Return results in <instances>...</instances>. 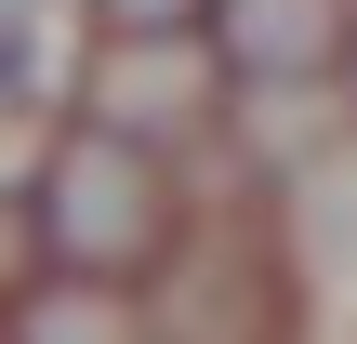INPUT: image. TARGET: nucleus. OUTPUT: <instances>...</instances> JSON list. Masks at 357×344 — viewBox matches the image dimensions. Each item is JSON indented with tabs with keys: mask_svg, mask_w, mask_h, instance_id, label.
I'll return each instance as SVG.
<instances>
[{
	"mask_svg": "<svg viewBox=\"0 0 357 344\" xmlns=\"http://www.w3.org/2000/svg\"><path fill=\"white\" fill-rule=\"evenodd\" d=\"M26 212H40V265L53 278H106V292H146L159 278V252L185 239V199H172V159H146V146H119V133H53V159H40V186H26Z\"/></svg>",
	"mask_w": 357,
	"mask_h": 344,
	"instance_id": "nucleus-1",
	"label": "nucleus"
},
{
	"mask_svg": "<svg viewBox=\"0 0 357 344\" xmlns=\"http://www.w3.org/2000/svg\"><path fill=\"white\" fill-rule=\"evenodd\" d=\"M146 344H291L278 225H185L146 278Z\"/></svg>",
	"mask_w": 357,
	"mask_h": 344,
	"instance_id": "nucleus-2",
	"label": "nucleus"
},
{
	"mask_svg": "<svg viewBox=\"0 0 357 344\" xmlns=\"http://www.w3.org/2000/svg\"><path fill=\"white\" fill-rule=\"evenodd\" d=\"M225 93L238 80H225L212 40H93V66H79V119L119 133V146H146V159L199 146L225 119Z\"/></svg>",
	"mask_w": 357,
	"mask_h": 344,
	"instance_id": "nucleus-3",
	"label": "nucleus"
},
{
	"mask_svg": "<svg viewBox=\"0 0 357 344\" xmlns=\"http://www.w3.org/2000/svg\"><path fill=\"white\" fill-rule=\"evenodd\" d=\"M344 27H357V0H225L212 13V53L252 93H291V80H331Z\"/></svg>",
	"mask_w": 357,
	"mask_h": 344,
	"instance_id": "nucleus-4",
	"label": "nucleus"
},
{
	"mask_svg": "<svg viewBox=\"0 0 357 344\" xmlns=\"http://www.w3.org/2000/svg\"><path fill=\"white\" fill-rule=\"evenodd\" d=\"M0 344H146V305L106 292V278H26Z\"/></svg>",
	"mask_w": 357,
	"mask_h": 344,
	"instance_id": "nucleus-5",
	"label": "nucleus"
},
{
	"mask_svg": "<svg viewBox=\"0 0 357 344\" xmlns=\"http://www.w3.org/2000/svg\"><path fill=\"white\" fill-rule=\"evenodd\" d=\"M212 13L225 0H93L106 40H212Z\"/></svg>",
	"mask_w": 357,
	"mask_h": 344,
	"instance_id": "nucleus-6",
	"label": "nucleus"
},
{
	"mask_svg": "<svg viewBox=\"0 0 357 344\" xmlns=\"http://www.w3.org/2000/svg\"><path fill=\"white\" fill-rule=\"evenodd\" d=\"M305 225L357 265V172H344V159H331V172H305Z\"/></svg>",
	"mask_w": 357,
	"mask_h": 344,
	"instance_id": "nucleus-7",
	"label": "nucleus"
},
{
	"mask_svg": "<svg viewBox=\"0 0 357 344\" xmlns=\"http://www.w3.org/2000/svg\"><path fill=\"white\" fill-rule=\"evenodd\" d=\"M40 278V212H26V186H0V305Z\"/></svg>",
	"mask_w": 357,
	"mask_h": 344,
	"instance_id": "nucleus-8",
	"label": "nucleus"
},
{
	"mask_svg": "<svg viewBox=\"0 0 357 344\" xmlns=\"http://www.w3.org/2000/svg\"><path fill=\"white\" fill-rule=\"evenodd\" d=\"M331 80H344V106H357V27H344V53H331Z\"/></svg>",
	"mask_w": 357,
	"mask_h": 344,
	"instance_id": "nucleus-9",
	"label": "nucleus"
},
{
	"mask_svg": "<svg viewBox=\"0 0 357 344\" xmlns=\"http://www.w3.org/2000/svg\"><path fill=\"white\" fill-rule=\"evenodd\" d=\"M0 27H40V0H0Z\"/></svg>",
	"mask_w": 357,
	"mask_h": 344,
	"instance_id": "nucleus-10",
	"label": "nucleus"
}]
</instances>
